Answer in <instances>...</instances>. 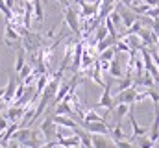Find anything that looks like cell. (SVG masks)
Instances as JSON below:
<instances>
[{"label":"cell","mask_w":159,"mask_h":148,"mask_svg":"<svg viewBox=\"0 0 159 148\" xmlns=\"http://www.w3.org/2000/svg\"><path fill=\"white\" fill-rule=\"evenodd\" d=\"M20 43H22V50L30 54V61L34 63L35 58H37V50H41L43 44H44V39L41 37V34H35V32L30 30V32H26L22 35Z\"/></svg>","instance_id":"cell-1"},{"label":"cell","mask_w":159,"mask_h":148,"mask_svg":"<svg viewBox=\"0 0 159 148\" xmlns=\"http://www.w3.org/2000/svg\"><path fill=\"white\" fill-rule=\"evenodd\" d=\"M63 19H65V24L70 28V32H74V35H81L80 15H78V11H76L72 6H67V7H65V11H63Z\"/></svg>","instance_id":"cell-2"},{"label":"cell","mask_w":159,"mask_h":148,"mask_svg":"<svg viewBox=\"0 0 159 148\" xmlns=\"http://www.w3.org/2000/svg\"><path fill=\"white\" fill-rule=\"evenodd\" d=\"M81 130H85L91 135H106V137L111 132L107 122H81Z\"/></svg>","instance_id":"cell-3"},{"label":"cell","mask_w":159,"mask_h":148,"mask_svg":"<svg viewBox=\"0 0 159 148\" xmlns=\"http://www.w3.org/2000/svg\"><path fill=\"white\" fill-rule=\"evenodd\" d=\"M41 133H43V137H44V143H48V141H52V139H56V132H57V124L54 122V118H52V115H48L43 122H41Z\"/></svg>","instance_id":"cell-4"},{"label":"cell","mask_w":159,"mask_h":148,"mask_svg":"<svg viewBox=\"0 0 159 148\" xmlns=\"http://www.w3.org/2000/svg\"><path fill=\"white\" fill-rule=\"evenodd\" d=\"M96 108H106V109H109L111 113H113L115 104H113V96H111V81H107V83L104 85V93H102V96L98 98L94 109H96Z\"/></svg>","instance_id":"cell-5"},{"label":"cell","mask_w":159,"mask_h":148,"mask_svg":"<svg viewBox=\"0 0 159 148\" xmlns=\"http://www.w3.org/2000/svg\"><path fill=\"white\" fill-rule=\"evenodd\" d=\"M135 96H137V87H129L126 91L119 93L115 98H113V104H128V106H135Z\"/></svg>","instance_id":"cell-6"},{"label":"cell","mask_w":159,"mask_h":148,"mask_svg":"<svg viewBox=\"0 0 159 148\" xmlns=\"http://www.w3.org/2000/svg\"><path fill=\"white\" fill-rule=\"evenodd\" d=\"M52 118H54V122H56L59 128H67V130H72V132H76L80 128L78 122H76L72 117H67V115H52Z\"/></svg>","instance_id":"cell-7"},{"label":"cell","mask_w":159,"mask_h":148,"mask_svg":"<svg viewBox=\"0 0 159 148\" xmlns=\"http://www.w3.org/2000/svg\"><path fill=\"white\" fill-rule=\"evenodd\" d=\"M15 89H17V80L15 76L11 74L7 78V85H6V91H4V98H2V104H11L13 102V96H15Z\"/></svg>","instance_id":"cell-8"},{"label":"cell","mask_w":159,"mask_h":148,"mask_svg":"<svg viewBox=\"0 0 159 148\" xmlns=\"http://www.w3.org/2000/svg\"><path fill=\"white\" fill-rule=\"evenodd\" d=\"M117 11H119L120 19H122V26H126V30L137 21V15H135L129 7H117Z\"/></svg>","instance_id":"cell-9"},{"label":"cell","mask_w":159,"mask_h":148,"mask_svg":"<svg viewBox=\"0 0 159 148\" xmlns=\"http://www.w3.org/2000/svg\"><path fill=\"white\" fill-rule=\"evenodd\" d=\"M24 111H26V108H20V106H9L4 117H6L9 122H20V118H22Z\"/></svg>","instance_id":"cell-10"},{"label":"cell","mask_w":159,"mask_h":148,"mask_svg":"<svg viewBox=\"0 0 159 148\" xmlns=\"http://www.w3.org/2000/svg\"><path fill=\"white\" fill-rule=\"evenodd\" d=\"M52 115H67V117H74L76 113H74V109L70 108V102L63 100L61 104H57V106L54 108V113H52Z\"/></svg>","instance_id":"cell-11"},{"label":"cell","mask_w":159,"mask_h":148,"mask_svg":"<svg viewBox=\"0 0 159 148\" xmlns=\"http://www.w3.org/2000/svg\"><path fill=\"white\" fill-rule=\"evenodd\" d=\"M109 76L113 78V80H120V78H124V72H122V65H120L119 58H115L111 63H109Z\"/></svg>","instance_id":"cell-12"},{"label":"cell","mask_w":159,"mask_h":148,"mask_svg":"<svg viewBox=\"0 0 159 148\" xmlns=\"http://www.w3.org/2000/svg\"><path fill=\"white\" fill-rule=\"evenodd\" d=\"M30 135H32V130H30V128H19V130L13 133V137H11V139L22 145V143H26V141L30 139Z\"/></svg>","instance_id":"cell-13"},{"label":"cell","mask_w":159,"mask_h":148,"mask_svg":"<svg viewBox=\"0 0 159 148\" xmlns=\"http://www.w3.org/2000/svg\"><path fill=\"white\" fill-rule=\"evenodd\" d=\"M81 122H106V118H104L102 115H98V113H96V109L93 108V109L85 111V115H83ZM81 122H80V124H81Z\"/></svg>","instance_id":"cell-14"},{"label":"cell","mask_w":159,"mask_h":148,"mask_svg":"<svg viewBox=\"0 0 159 148\" xmlns=\"http://www.w3.org/2000/svg\"><path fill=\"white\" fill-rule=\"evenodd\" d=\"M113 113H115V124H120V120L129 113V106L128 104H117Z\"/></svg>","instance_id":"cell-15"},{"label":"cell","mask_w":159,"mask_h":148,"mask_svg":"<svg viewBox=\"0 0 159 148\" xmlns=\"http://www.w3.org/2000/svg\"><path fill=\"white\" fill-rule=\"evenodd\" d=\"M4 34H6L4 37H6L7 41H13V43H17V41H20V39H22L20 34L17 32V28H15L11 22H7V24H6V32H4Z\"/></svg>","instance_id":"cell-16"},{"label":"cell","mask_w":159,"mask_h":148,"mask_svg":"<svg viewBox=\"0 0 159 148\" xmlns=\"http://www.w3.org/2000/svg\"><path fill=\"white\" fill-rule=\"evenodd\" d=\"M93 148H111V143L106 135H91Z\"/></svg>","instance_id":"cell-17"},{"label":"cell","mask_w":159,"mask_h":148,"mask_svg":"<svg viewBox=\"0 0 159 148\" xmlns=\"http://www.w3.org/2000/svg\"><path fill=\"white\" fill-rule=\"evenodd\" d=\"M109 135H111L113 143H117V141H126V139H128V137H126V133H124V130H122V124H115V126L111 128Z\"/></svg>","instance_id":"cell-18"},{"label":"cell","mask_w":159,"mask_h":148,"mask_svg":"<svg viewBox=\"0 0 159 148\" xmlns=\"http://www.w3.org/2000/svg\"><path fill=\"white\" fill-rule=\"evenodd\" d=\"M115 43H117V39H113V37H106L104 41H98V43H96V54H100V52H104V50L115 46Z\"/></svg>","instance_id":"cell-19"},{"label":"cell","mask_w":159,"mask_h":148,"mask_svg":"<svg viewBox=\"0 0 159 148\" xmlns=\"http://www.w3.org/2000/svg\"><path fill=\"white\" fill-rule=\"evenodd\" d=\"M129 87H133V76H131V74H124V78H120L119 80V87H117V91L122 93V91H126V89H129Z\"/></svg>","instance_id":"cell-20"},{"label":"cell","mask_w":159,"mask_h":148,"mask_svg":"<svg viewBox=\"0 0 159 148\" xmlns=\"http://www.w3.org/2000/svg\"><path fill=\"white\" fill-rule=\"evenodd\" d=\"M115 58H117V50H115V46H111V48H107V50H104V52L98 54V59H100V61H107V63H111Z\"/></svg>","instance_id":"cell-21"},{"label":"cell","mask_w":159,"mask_h":148,"mask_svg":"<svg viewBox=\"0 0 159 148\" xmlns=\"http://www.w3.org/2000/svg\"><path fill=\"white\" fill-rule=\"evenodd\" d=\"M34 13H35V19L39 22L44 21V6H43V0H34Z\"/></svg>","instance_id":"cell-22"},{"label":"cell","mask_w":159,"mask_h":148,"mask_svg":"<svg viewBox=\"0 0 159 148\" xmlns=\"http://www.w3.org/2000/svg\"><path fill=\"white\" fill-rule=\"evenodd\" d=\"M26 65V56H24V50H20L19 54H17V61H15V72L19 74L22 71V67Z\"/></svg>","instance_id":"cell-23"},{"label":"cell","mask_w":159,"mask_h":148,"mask_svg":"<svg viewBox=\"0 0 159 148\" xmlns=\"http://www.w3.org/2000/svg\"><path fill=\"white\" fill-rule=\"evenodd\" d=\"M106 37H109V34H107V28H106V24H100V26L96 28V35H94V41L98 43V41H104Z\"/></svg>","instance_id":"cell-24"},{"label":"cell","mask_w":159,"mask_h":148,"mask_svg":"<svg viewBox=\"0 0 159 148\" xmlns=\"http://www.w3.org/2000/svg\"><path fill=\"white\" fill-rule=\"evenodd\" d=\"M115 50H117V52H124V54H129V52H131L129 44H128L124 39H119V41L115 43Z\"/></svg>","instance_id":"cell-25"},{"label":"cell","mask_w":159,"mask_h":148,"mask_svg":"<svg viewBox=\"0 0 159 148\" xmlns=\"http://www.w3.org/2000/svg\"><path fill=\"white\" fill-rule=\"evenodd\" d=\"M32 72H34V65H32V63H26V65L22 67V71L19 72V80H20V81H22V80H26Z\"/></svg>","instance_id":"cell-26"},{"label":"cell","mask_w":159,"mask_h":148,"mask_svg":"<svg viewBox=\"0 0 159 148\" xmlns=\"http://www.w3.org/2000/svg\"><path fill=\"white\" fill-rule=\"evenodd\" d=\"M24 93H26V85H24L22 81H19V83H17V89H15V96H13V100H15V102L20 100V98L24 96Z\"/></svg>","instance_id":"cell-27"},{"label":"cell","mask_w":159,"mask_h":148,"mask_svg":"<svg viewBox=\"0 0 159 148\" xmlns=\"http://www.w3.org/2000/svg\"><path fill=\"white\" fill-rule=\"evenodd\" d=\"M137 141H139V148H152L156 145V143H152L150 137H146V135H144V137H139Z\"/></svg>","instance_id":"cell-28"},{"label":"cell","mask_w":159,"mask_h":148,"mask_svg":"<svg viewBox=\"0 0 159 148\" xmlns=\"http://www.w3.org/2000/svg\"><path fill=\"white\" fill-rule=\"evenodd\" d=\"M148 98H152L154 106H159V93L156 89H148Z\"/></svg>","instance_id":"cell-29"},{"label":"cell","mask_w":159,"mask_h":148,"mask_svg":"<svg viewBox=\"0 0 159 148\" xmlns=\"http://www.w3.org/2000/svg\"><path fill=\"white\" fill-rule=\"evenodd\" d=\"M7 126H9V120H7L4 115H0V133H4V132L7 130Z\"/></svg>","instance_id":"cell-30"},{"label":"cell","mask_w":159,"mask_h":148,"mask_svg":"<svg viewBox=\"0 0 159 148\" xmlns=\"http://www.w3.org/2000/svg\"><path fill=\"white\" fill-rule=\"evenodd\" d=\"M115 148H133V145L126 139V141H117L115 143Z\"/></svg>","instance_id":"cell-31"},{"label":"cell","mask_w":159,"mask_h":148,"mask_svg":"<svg viewBox=\"0 0 159 148\" xmlns=\"http://www.w3.org/2000/svg\"><path fill=\"white\" fill-rule=\"evenodd\" d=\"M56 28H57V24H56V26H52V28H50V30L46 32L44 39H54V37H56Z\"/></svg>","instance_id":"cell-32"},{"label":"cell","mask_w":159,"mask_h":148,"mask_svg":"<svg viewBox=\"0 0 159 148\" xmlns=\"http://www.w3.org/2000/svg\"><path fill=\"white\" fill-rule=\"evenodd\" d=\"M6 148H20V143H17V141H13V139H11V141L6 145Z\"/></svg>","instance_id":"cell-33"},{"label":"cell","mask_w":159,"mask_h":148,"mask_svg":"<svg viewBox=\"0 0 159 148\" xmlns=\"http://www.w3.org/2000/svg\"><path fill=\"white\" fill-rule=\"evenodd\" d=\"M57 2H59V4H61L63 7H67V6H70V4H69V0H57Z\"/></svg>","instance_id":"cell-34"},{"label":"cell","mask_w":159,"mask_h":148,"mask_svg":"<svg viewBox=\"0 0 159 148\" xmlns=\"http://www.w3.org/2000/svg\"><path fill=\"white\" fill-rule=\"evenodd\" d=\"M4 91H6V87H0V102H2V98H4Z\"/></svg>","instance_id":"cell-35"},{"label":"cell","mask_w":159,"mask_h":148,"mask_svg":"<svg viewBox=\"0 0 159 148\" xmlns=\"http://www.w3.org/2000/svg\"><path fill=\"white\" fill-rule=\"evenodd\" d=\"M120 2H122V4H124V6H128V7H129V6H131V0H120Z\"/></svg>","instance_id":"cell-36"},{"label":"cell","mask_w":159,"mask_h":148,"mask_svg":"<svg viewBox=\"0 0 159 148\" xmlns=\"http://www.w3.org/2000/svg\"><path fill=\"white\" fill-rule=\"evenodd\" d=\"M117 0H102V4H115Z\"/></svg>","instance_id":"cell-37"},{"label":"cell","mask_w":159,"mask_h":148,"mask_svg":"<svg viewBox=\"0 0 159 148\" xmlns=\"http://www.w3.org/2000/svg\"><path fill=\"white\" fill-rule=\"evenodd\" d=\"M152 148H159V146H157V145H154V146H152Z\"/></svg>","instance_id":"cell-38"},{"label":"cell","mask_w":159,"mask_h":148,"mask_svg":"<svg viewBox=\"0 0 159 148\" xmlns=\"http://www.w3.org/2000/svg\"><path fill=\"white\" fill-rule=\"evenodd\" d=\"M80 148H85V146H80Z\"/></svg>","instance_id":"cell-39"},{"label":"cell","mask_w":159,"mask_h":148,"mask_svg":"<svg viewBox=\"0 0 159 148\" xmlns=\"http://www.w3.org/2000/svg\"><path fill=\"white\" fill-rule=\"evenodd\" d=\"M56 148H59V146H56Z\"/></svg>","instance_id":"cell-40"}]
</instances>
